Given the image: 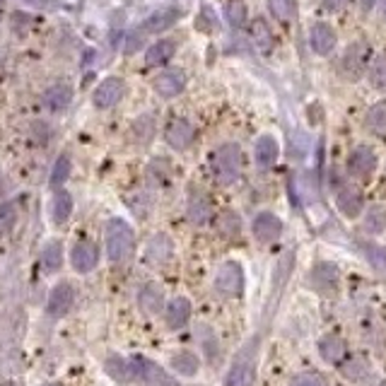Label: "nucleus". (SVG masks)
I'll use <instances>...</instances> for the list:
<instances>
[{"label":"nucleus","mask_w":386,"mask_h":386,"mask_svg":"<svg viewBox=\"0 0 386 386\" xmlns=\"http://www.w3.org/2000/svg\"><path fill=\"white\" fill-rule=\"evenodd\" d=\"M251 232L258 244H275L283 237V220L275 213L261 210L251 220Z\"/></svg>","instance_id":"423d86ee"},{"label":"nucleus","mask_w":386,"mask_h":386,"mask_svg":"<svg viewBox=\"0 0 386 386\" xmlns=\"http://www.w3.org/2000/svg\"><path fill=\"white\" fill-rule=\"evenodd\" d=\"M172 370L181 377H195L200 370V360L191 350H181L172 357Z\"/></svg>","instance_id":"cd10ccee"},{"label":"nucleus","mask_w":386,"mask_h":386,"mask_svg":"<svg viewBox=\"0 0 386 386\" xmlns=\"http://www.w3.org/2000/svg\"><path fill=\"white\" fill-rule=\"evenodd\" d=\"M153 87H155V92L160 94V97H164V99L179 97V94L183 92V87H186V73L176 71V68L162 71V73L153 80Z\"/></svg>","instance_id":"9b49d317"},{"label":"nucleus","mask_w":386,"mask_h":386,"mask_svg":"<svg viewBox=\"0 0 386 386\" xmlns=\"http://www.w3.org/2000/svg\"><path fill=\"white\" fill-rule=\"evenodd\" d=\"M280 157V145L273 136H261L254 148V160L258 169H270Z\"/></svg>","instance_id":"aec40b11"},{"label":"nucleus","mask_w":386,"mask_h":386,"mask_svg":"<svg viewBox=\"0 0 386 386\" xmlns=\"http://www.w3.org/2000/svg\"><path fill=\"white\" fill-rule=\"evenodd\" d=\"M377 169V153L370 145H357L350 155H347V172L355 179H370Z\"/></svg>","instance_id":"6e6552de"},{"label":"nucleus","mask_w":386,"mask_h":386,"mask_svg":"<svg viewBox=\"0 0 386 386\" xmlns=\"http://www.w3.org/2000/svg\"><path fill=\"white\" fill-rule=\"evenodd\" d=\"M246 17H249V10H246L244 0H230L225 5V20L232 24V27H244Z\"/></svg>","instance_id":"f704fd0d"},{"label":"nucleus","mask_w":386,"mask_h":386,"mask_svg":"<svg viewBox=\"0 0 386 386\" xmlns=\"http://www.w3.org/2000/svg\"><path fill=\"white\" fill-rule=\"evenodd\" d=\"M213 174L220 186H232L242 174V150L234 143L220 145L213 153Z\"/></svg>","instance_id":"f03ea898"},{"label":"nucleus","mask_w":386,"mask_h":386,"mask_svg":"<svg viewBox=\"0 0 386 386\" xmlns=\"http://www.w3.org/2000/svg\"><path fill=\"white\" fill-rule=\"evenodd\" d=\"M174 51H176V44L172 39H160L148 49V54H145V63H148L150 68L164 66V63L174 56Z\"/></svg>","instance_id":"bb28decb"},{"label":"nucleus","mask_w":386,"mask_h":386,"mask_svg":"<svg viewBox=\"0 0 386 386\" xmlns=\"http://www.w3.org/2000/svg\"><path fill=\"white\" fill-rule=\"evenodd\" d=\"M256 352H258V338H251L239 355L234 357V362L230 367L225 377V386H244L251 379V372H254V362H256Z\"/></svg>","instance_id":"20e7f679"},{"label":"nucleus","mask_w":386,"mask_h":386,"mask_svg":"<svg viewBox=\"0 0 386 386\" xmlns=\"http://www.w3.org/2000/svg\"><path fill=\"white\" fill-rule=\"evenodd\" d=\"M335 205H338V210L345 215V218L355 220L360 218V213L365 210V198H362V191L355 186H343L335 195Z\"/></svg>","instance_id":"2eb2a0df"},{"label":"nucleus","mask_w":386,"mask_h":386,"mask_svg":"<svg viewBox=\"0 0 386 386\" xmlns=\"http://www.w3.org/2000/svg\"><path fill=\"white\" fill-rule=\"evenodd\" d=\"M365 123L370 131L375 133H386V102H377L370 106V111H367L365 116Z\"/></svg>","instance_id":"473e14b6"},{"label":"nucleus","mask_w":386,"mask_h":386,"mask_svg":"<svg viewBox=\"0 0 386 386\" xmlns=\"http://www.w3.org/2000/svg\"><path fill=\"white\" fill-rule=\"evenodd\" d=\"M347 3H350V0H321L324 10H328V12H340V10H345V8H347Z\"/></svg>","instance_id":"a19ab883"},{"label":"nucleus","mask_w":386,"mask_h":386,"mask_svg":"<svg viewBox=\"0 0 386 386\" xmlns=\"http://www.w3.org/2000/svg\"><path fill=\"white\" fill-rule=\"evenodd\" d=\"M270 5V12H273V17L278 22H290L295 17L297 12V3L295 0H268Z\"/></svg>","instance_id":"c9c22d12"},{"label":"nucleus","mask_w":386,"mask_h":386,"mask_svg":"<svg viewBox=\"0 0 386 386\" xmlns=\"http://www.w3.org/2000/svg\"><path fill=\"white\" fill-rule=\"evenodd\" d=\"M63 265V246L61 242H49L46 246H44V251H41V268H44V273H56Z\"/></svg>","instance_id":"c85d7f7f"},{"label":"nucleus","mask_w":386,"mask_h":386,"mask_svg":"<svg viewBox=\"0 0 386 386\" xmlns=\"http://www.w3.org/2000/svg\"><path fill=\"white\" fill-rule=\"evenodd\" d=\"M73 102V90L68 85H54L49 87L46 92H44V106L51 111H63L68 109V104Z\"/></svg>","instance_id":"a878e982"},{"label":"nucleus","mask_w":386,"mask_h":386,"mask_svg":"<svg viewBox=\"0 0 386 386\" xmlns=\"http://www.w3.org/2000/svg\"><path fill=\"white\" fill-rule=\"evenodd\" d=\"M41 386H61V384H41Z\"/></svg>","instance_id":"37998d69"},{"label":"nucleus","mask_w":386,"mask_h":386,"mask_svg":"<svg viewBox=\"0 0 386 386\" xmlns=\"http://www.w3.org/2000/svg\"><path fill=\"white\" fill-rule=\"evenodd\" d=\"M104 370L113 382L118 384H131L133 382V365L131 357H121V355H109L104 360Z\"/></svg>","instance_id":"b1692460"},{"label":"nucleus","mask_w":386,"mask_h":386,"mask_svg":"<svg viewBox=\"0 0 386 386\" xmlns=\"http://www.w3.org/2000/svg\"><path fill=\"white\" fill-rule=\"evenodd\" d=\"M345 352H347V345H345L343 335H338V333H326V335H321V340H319V355L324 357L328 365L343 362Z\"/></svg>","instance_id":"6ab92c4d"},{"label":"nucleus","mask_w":386,"mask_h":386,"mask_svg":"<svg viewBox=\"0 0 386 386\" xmlns=\"http://www.w3.org/2000/svg\"><path fill=\"white\" fill-rule=\"evenodd\" d=\"M244 268L237 261H225L215 273V293L223 300H237L244 293Z\"/></svg>","instance_id":"7ed1b4c3"},{"label":"nucleus","mask_w":386,"mask_h":386,"mask_svg":"<svg viewBox=\"0 0 386 386\" xmlns=\"http://www.w3.org/2000/svg\"><path fill=\"white\" fill-rule=\"evenodd\" d=\"M186 215H188V220H191L193 225L210 223V218H213V203H210V198H208L203 191H193L191 198H188Z\"/></svg>","instance_id":"412c9836"},{"label":"nucleus","mask_w":386,"mask_h":386,"mask_svg":"<svg viewBox=\"0 0 386 386\" xmlns=\"http://www.w3.org/2000/svg\"><path fill=\"white\" fill-rule=\"evenodd\" d=\"M367 78H370V85L375 87V90H386V54L377 56V59L370 63Z\"/></svg>","instance_id":"72a5a7b5"},{"label":"nucleus","mask_w":386,"mask_h":386,"mask_svg":"<svg viewBox=\"0 0 386 386\" xmlns=\"http://www.w3.org/2000/svg\"><path fill=\"white\" fill-rule=\"evenodd\" d=\"M290 386H331L324 375H316V372H307V375H300Z\"/></svg>","instance_id":"58836bf2"},{"label":"nucleus","mask_w":386,"mask_h":386,"mask_svg":"<svg viewBox=\"0 0 386 386\" xmlns=\"http://www.w3.org/2000/svg\"><path fill=\"white\" fill-rule=\"evenodd\" d=\"M188 319H191V302L186 297H174L167 305V312H164V324L172 331H179L188 324Z\"/></svg>","instance_id":"a211bd4d"},{"label":"nucleus","mask_w":386,"mask_h":386,"mask_svg":"<svg viewBox=\"0 0 386 386\" xmlns=\"http://www.w3.org/2000/svg\"><path fill=\"white\" fill-rule=\"evenodd\" d=\"M367 63H370V46H367V41L360 39V41H352L350 46L345 49L340 68H343V73L350 80H357L360 75H362Z\"/></svg>","instance_id":"0eeeda50"},{"label":"nucleus","mask_w":386,"mask_h":386,"mask_svg":"<svg viewBox=\"0 0 386 386\" xmlns=\"http://www.w3.org/2000/svg\"><path fill=\"white\" fill-rule=\"evenodd\" d=\"M71 263L78 273H90V270H94V265L99 263V246L90 242V239H82V242L73 246Z\"/></svg>","instance_id":"f8f14e48"},{"label":"nucleus","mask_w":386,"mask_h":386,"mask_svg":"<svg viewBox=\"0 0 386 386\" xmlns=\"http://www.w3.org/2000/svg\"><path fill=\"white\" fill-rule=\"evenodd\" d=\"M136 251V232L121 218L106 223V256L111 263H126Z\"/></svg>","instance_id":"f257e3e1"},{"label":"nucleus","mask_w":386,"mask_h":386,"mask_svg":"<svg viewBox=\"0 0 386 386\" xmlns=\"http://www.w3.org/2000/svg\"><path fill=\"white\" fill-rule=\"evenodd\" d=\"M251 41H254V46L261 54H270V51H273L275 36H273V29H270V24L265 22L263 17H256L254 24H251Z\"/></svg>","instance_id":"393cba45"},{"label":"nucleus","mask_w":386,"mask_h":386,"mask_svg":"<svg viewBox=\"0 0 386 386\" xmlns=\"http://www.w3.org/2000/svg\"><path fill=\"white\" fill-rule=\"evenodd\" d=\"M123 94V80L121 78H106L99 82V87L92 94V102L99 106V109H109L121 99Z\"/></svg>","instance_id":"dca6fc26"},{"label":"nucleus","mask_w":386,"mask_h":386,"mask_svg":"<svg viewBox=\"0 0 386 386\" xmlns=\"http://www.w3.org/2000/svg\"><path fill=\"white\" fill-rule=\"evenodd\" d=\"M174 256V242L167 234H155L145 249V261L150 265H167Z\"/></svg>","instance_id":"ddd939ff"},{"label":"nucleus","mask_w":386,"mask_h":386,"mask_svg":"<svg viewBox=\"0 0 386 386\" xmlns=\"http://www.w3.org/2000/svg\"><path fill=\"white\" fill-rule=\"evenodd\" d=\"M365 230L370 234H382L386 232V208L384 205H372L362 218Z\"/></svg>","instance_id":"7c9ffc66"},{"label":"nucleus","mask_w":386,"mask_h":386,"mask_svg":"<svg viewBox=\"0 0 386 386\" xmlns=\"http://www.w3.org/2000/svg\"><path fill=\"white\" fill-rule=\"evenodd\" d=\"M71 169H73V162H71V155H61L59 160L54 164V172H51V186L59 188L63 183L68 181L71 176Z\"/></svg>","instance_id":"e433bc0d"},{"label":"nucleus","mask_w":386,"mask_h":386,"mask_svg":"<svg viewBox=\"0 0 386 386\" xmlns=\"http://www.w3.org/2000/svg\"><path fill=\"white\" fill-rule=\"evenodd\" d=\"M133 136H136V141L145 145L153 141L155 136V118L153 116H141L136 123H133Z\"/></svg>","instance_id":"4c0bfd02"},{"label":"nucleus","mask_w":386,"mask_h":386,"mask_svg":"<svg viewBox=\"0 0 386 386\" xmlns=\"http://www.w3.org/2000/svg\"><path fill=\"white\" fill-rule=\"evenodd\" d=\"M164 305V293L157 283H145L141 290H138V307L143 309L145 314H157Z\"/></svg>","instance_id":"4be33fe9"},{"label":"nucleus","mask_w":386,"mask_h":386,"mask_svg":"<svg viewBox=\"0 0 386 386\" xmlns=\"http://www.w3.org/2000/svg\"><path fill=\"white\" fill-rule=\"evenodd\" d=\"M73 215V195L68 191H59L54 195V203H51V218L56 225H63L68 218Z\"/></svg>","instance_id":"c756f323"},{"label":"nucleus","mask_w":386,"mask_h":386,"mask_svg":"<svg viewBox=\"0 0 386 386\" xmlns=\"http://www.w3.org/2000/svg\"><path fill=\"white\" fill-rule=\"evenodd\" d=\"M375 5H377V0H360V8H362L365 12H370Z\"/></svg>","instance_id":"79ce46f5"},{"label":"nucleus","mask_w":386,"mask_h":386,"mask_svg":"<svg viewBox=\"0 0 386 386\" xmlns=\"http://www.w3.org/2000/svg\"><path fill=\"white\" fill-rule=\"evenodd\" d=\"M12 223H15V205L3 203V205H0V225L12 227Z\"/></svg>","instance_id":"ea45409f"},{"label":"nucleus","mask_w":386,"mask_h":386,"mask_svg":"<svg viewBox=\"0 0 386 386\" xmlns=\"http://www.w3.org/2000/svg\"><path fill=\"white\" fill-rule=\"evenodd\" d=\"M309 44H312L314 54L319 56H328L338 44V34L328 22H316L312 31H309Z\"/></svg>","instance_id":"4468645a"},{"label":"nucleus","mask_w":386,"mask_h":386,"mask_svg":"<svg viewBox=\"0 0 386 386\" xmlns=\"http://www.w3.org/2000/svg\"><path fill=\"white\" fill-rule=\"evenodd\" d=\"M181 17V12L176 8H162L153 12L148 20L143 22V34H157V31L169 29L172 24H176V20Z\"/></svg>","instance_id":"5701e85b"},{"label":"nucleus","mask_w":386,"mask_h":386,"mask_svg":"<svg viewBox=\"0 0 386 386\" xmlns=\"http://www.w3.org/2000/svg\"><path fill=\"white\" fill-rule=\"evenodd\" d=\"M75 302V288L68 280L59 283L56 288L51 290V295H49V302H46V314L51 316V319H61V316H66L71 312Z\"/></svg>","instance_id":"1a4fd4ad"},{"label":"nucleus","mask_w":386,"mask_h":386,"mask_svg":"<svg viewBox=\"0 0 386 386\" xmlns=\"http://www.w3.org/2000/svg\"><path fill=\"white\" fill-rule=\"evenodd\" d=\"M131 365H133V382H141L145 386H176L174 379L160 365L153 362V360L143 355H133Z\"/></svg>","instance_id":"39448f33"},{"label":"nucleus","mask_w":386,"mask_h":386,"mask_svg":"<svg viewBox=\"0 0 386 386\" xmlns=\"http://www.w3.org/2000/svg\"><path fill=\"white\" fill-rule=\"evenodd\" d=\"M218 230L223 237L234 239V237H239V232H242V220H239V215L234 210H225L218 218Z\"/></svg>","instance_id":"2f4dec72"},{"label":"nucleus","mask_w":386,"mask_h":386,"mask_svg":"<svg viewBox=\"0 0 386 386\" xmlns=\"http://www.w3.org/2000/svg\"><path fill=\"white\" fill-rule=\"evenodd\" d=\"M309 280H312V285L319 290V293H331V290L338 288V283H340V270L335 268L333 263L321 261V263L314 265Z\"/></svg>","instance_id":"f3484780"},{"label":"nucleus","mask_w":386,"mask_h":386,"mask_svg":"<svg viewBox=\"0 0 386 386\" xmlns=\"http://www.w3.org/2000/svg\"><path fill=\"white\" fill-rule=\"evenodd\" d=\"M164 141L169 143V148L174 150H188L195 141V126L188 118H174L164 131Z\"/></svg>","instance_id":"9d476101"}]
</instances>
